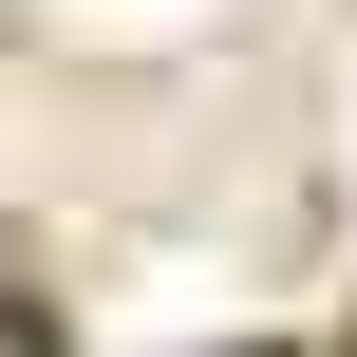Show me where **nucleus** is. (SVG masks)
<instances>
[{"label":"nucleus","instance_id":"f257e3e1","mask_svg":"<svg viewBox=\"0 0 357 357\" xmlns=\"http://www.w3.org/2000/svg\"><path fill=\"white\" fill-rule=\"evenodd\" d=\"M0 357H38V320H19V301H0Z\"/></svg>","mask_w":357,"mask_h":357}]
</instances>
